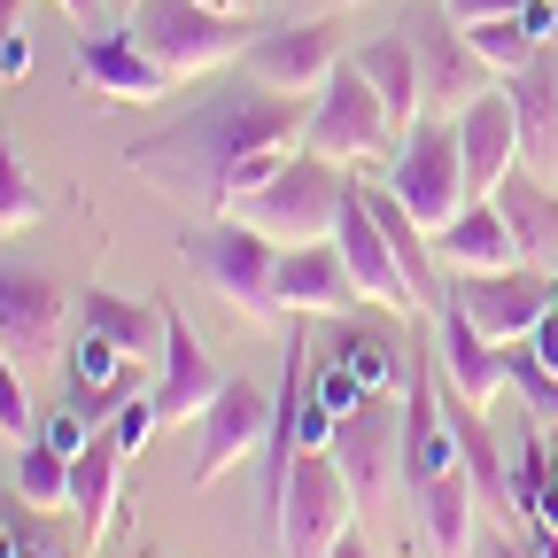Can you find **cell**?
<instances>
[{
    "mask_svg": "<svg viewBox=\"0 0 558 558\" xmlns=\"http://www.w3.org/2000/svg\"><path fill=\"white\" fill-rule=\"evenodd\" d=\"M303 117H311L303 94H279L264 78H226L171 124H156L148 140H132L124 163L179 202L233 209L303 148Z\"/></svg>",
    "mask_w": 558,
    "mask_h": 558,
    "instance_id": "cell-1",
    "label": "cell"
},
{
    "mask_svg": "<svg viewBox=\"0 0 558 558\" xmlns=\"http://www.w3.org/2000/svg\"><path fill=\"white\" fill-rule=\"evenodd\" d=\"M179 256H186L241 318H256V326L288 318V295H279V241L256 233L248 218H218V209H209V226H186V233H179Z\"/></svg>",
    "mask_w": 558,
    "mask_h": 558,
    "instance_id": "cell-2",
    "label": "cell"
},
{
    "mask_svg": "<svg viewBox=\"0 0 558 558\" xmlns=\"http://www.w3.org/2000/svg\"><path fill=\"white\" fill-rule=\"evenodd\" d=\"M124 32L148 47V62L163 78H202V70L248 54V39H256L248 16H226V9H209V0H132Z\"/></svg>",
    "mask_w": 558,
    "mask_h": 558,
    "instance_id": "cell-3",
    "label": "cell"
},
{
    "mask_svg": "<svg viewBox=\"0 0 558 558\" xmlns=\"http://www.w3.org/2000/svg\"><path fill=\"white\" fill-rule=\"evenodd\" d=\"M388 186H396V202H403L427 233H442L458 209L473 202V186H465V148H458V117L418 109V117H411V132L396 140Z\"/></svg>",
    "mask_w": 558,
    "mask_h": 558,
    "instance_id": "cell-4",
    "label": "cell"
},
{
    "mask_svg": "<svg viewBox=\"0 0 558 558\" xmlns=\"http://www.w3.org/2000/svg\"><path fill=\"white\" fill-rule=\"evenodd\" d=\"M341 171H333V156H318V148H295L288 163H279L256 194H241L233 202V218H248L256 233H271L279 248H295V241H318V233H333V209H341Z\"/></svg>",
    "mask_w": 558,
    "mask_h": 558,
    "instance_id": "cell-5",
    "label": "cell"
},
{
    "mask_svg": "<svg viewBox=\"0 0 558 558\" xmlns=\"http://www.w3.org/2000/svg\"><path fill=\"white\" fill-rule=\"evenodd\" d=\"M303 148L333 156V163H380L396 156V124H388V101L373 94V78L357 62H333L326 86L311 94V117H303Z\"/></svg>",
    "mask_w": 558,
    "mask_h": 558,
    "instance_id": "cell-6",
    "label": "cell"
},
{
    "mask_svg": "<svg viewBox=\"0 0 558 558\" xmlns=\"http://www.w3.org/2000/svg\"><path fill=\"white\" fill-rule=\"evenodd\" d=\"M326 450H333V465L349 473L357 505H388V497H396V481H403V396L373 388L357 411H341V418H333Z\"/></svg>",
    "mask_w": 558,
    "mask_h": 558,
    "instance_id": "cell-7",
    "label": "cell"
},
{
    "mask_svg": "<svg viewBox=\"0 0 558 558\" xmlns=\"http://www.w3.org/2000/svg\"><path fill=\"white\" fill-rule=\"evenodd\" d=\"M450 295L473 311L488 341H527L558 311V271L550 264H488V271H450Z\"/></svg>",
    "mask_w": 558,
    "mask_h": 558,
    "instance_id": "cell-8",
    "label": "cell"
},
{
    "mask_svg": "<svg viewBox=\"0 0 558 558\" xmlns=\"http://www.w3.org/2000/svg\"><path fill=\"white\" fill-rule=\"evenodd\" d=\"M403 32H411V54H418V94H427V109H465L473 94L497 86V70L473 54L465 24L442 9V0H411Z\"/></svg>",
    "mask_w": 558,
    "mask_h": 558,
    "instance_id": "cell-9",
    "label": "cell"
},
{
    "mask_svg": "<svg viewBox=\"0 0 558 558\" xmlns=\"http://www.w3.org/2000/svg\"><path fill=\"white\" fill-rule=\"evenodd\" d=\"M341 527H357V488L333 465V450H303L288 481V558H326Z\"/></svg>",
    "mask_w": 558,
    "mask_h": 558,
    "instance_id": "cell-10",
    "label": "cell"
},
{
    "mask_svg": "<svg viewBox=\"0 0 558 558\" xmlns=\"http://www.w3.org/2000/svg\"><path fill=\"white\" fill-rule=\"evenodd\" d=\"M241 62H248V78H264L279 94H318L326 70L341 62V16H295L279 32H256Z\"/></svg>",
    "mask_w": 558,
    "mask_h": 558,
    "instance_id": "cell-11",
    "label": "cell"
},
{
    "mask_svg": "<svg viewBox=\"0 0 558 558\" xmlns=\"http://www.w3.org/2000/svg\"><path fill=\"white\" fill-rule=\"evenodd\" d=\"M333 241H341V264H349V279H357V295H365V303H380V311H418V295H411V279H403V264H396L380 218L365 209V179H349V186H341Z\"/></svg>",
    "mask_w": 558,
    "mask_h": 558,
    "instance_id": "cell-12",
    "label": "cell"
},
{
    "mask_svg": "<svg viewBox=\"0 0 558 558\" xmlns=\"http://www.w3.org/2000/svg\"><path fill=\"white\" fill-rule=\"evenodd\" d=\"M264 435H271V403H264V388L226 373L218 403L194 418V481L209 488L218 473H233L241 458H256V450H264Z\"/></svg>",
    "mask_w": 558,
    "mask_h": 558,
    "instance_id": "cell-13",
    "label": "cell"
},
{
    "mask_svg": "<svg viewBox=\"0 0 558 558\" xmlns=\"http://www.w3.org/2000/svg\"><path fill=\"white\" fill-rule=\"evenodd\" d=\"M0 349L24 373L54 365V349H62V288L32 264H0Z\"/></svg>",
    "mask_w": 558,
    "mask_h": 558,
    "instance_id": "cell-14",
    "label": "cell"
},
{
    "mask_svg": "<svg viewBox=\"0 0 558 558\" xmlns=\"http://www.w3.org/2000/svg\"><path fill=\"white\" fill-rule=\"evenodd\" d=\"M218 388H226L218 357H209L202 333L179 318V303H163V357H156V388H148L156 418L163 427H186V418H202L209 403H218Z\"/></svg>",
    "mask_w": 558,
    "mask_h": 558,
    "instance_id": "cell-15",
    "label": "cell"
},
{
    "mask_svg": "<svg viewBox=\"0 0 558 558\" xmlns=\"http://www.w3.org/2000/svg\"><path fill=\"white\" fill-rule=\"evenodd\" d=\"M427 318H435V365H442V380L458 396H473V403H497V388H512L505 380V341H488L458 295H442Z\"/></svg>",
    "mask_w": 558,
    "mask_h": 558,
    "instance_id": "cell-16",
    "label": "cell"
},
{
    "mask_svg": "<svg viewBox=\"0 0 558 558\" xmlns=\"http://www.w3.org/2000/svg\"><path fill=\"white\" fill-rule=\"evenodd\" d=\"M279 295H288V318H341L357 303V279L341 264V241L318 233V241L279 248Z\"/></svg>",
    "mask_w": 558,
    "mask_h": 558,
    "instance_id": "cell-17",
    "label": "cell"
},
{
    "mask_svg": "<svg viewBox=\"0 0 558 558\" xmlns=\"http://www.w3.org/2000/svg\"><path fill=\"white\" fill-rule=\"evenodd\" d=\"M458 148H465V186L497 194V179L520 163V109H512L505 86H488L458 109Z\"/></svg>",
    "mask_w": 558,
    "mask_h": 558,
    "instance_id": "cell-18",
    "label": "cell"
},
{
    "mask_svg": "<svg viewBox=\"0 0 558 558\" xmlns=\"http://www.w3.org/2000/svg\"><path fill=\"white\" fill-rule=\"evenodd\" d=\"M505 94L520 109V163L543 171V179H558V54L543 47L535 62L505 70Z\"/></svg>",
    "mask_w": 558,
    "mask_h": 558,
    "instance_id": "cell-19",
    "label": "cell"
},
{
    "mask_svg": "<svg viewBox=\"0 0 558 558\" xmlns=\"http://www.w3.org/2000/svg\"><path fill=\"white\" fill-rule=\"evenodd\" d=\"M78 78H86L94 94H109V101H163V86H171L163 70L148 62V47H140L124 24L78 39Z\"/></svg>",
    "mask_w": 558,
    "mask_h": 558,
    "instance_id": "cell-20",
    "label": "cell"
},
{
    "mask_svg": "<svg viewBox=\"0 0 558 558\" xmlns=\"http://www.w3.org/2000/svg\"><path fill=\"white\" fill-rule=\"evenodd\" d=\"M488 202L505 209V226H512V241H520V264H558V179L512 163Z\"/></svg>",
    "mask_w": 558,
    "mask_h": 558,
    "instance_id": "cell-21",
    "label": "cell"
},
{
    "mask_svg": "<svg viewBox=\"0 0 558 558\" xmlns=\"http://www.w3.org/2000/svg\"><path fill=\"white\" fill-rule=\"evenodd\" d=\"M505 465H512V488H520V512H527V535H550L558 527V450H550V427L520 403V427L505 442Z\"/></svg>",
    "mask_w": 558,
    "mask_h": 558,
    "instance_id": "cell-22",
    "label": "cell"
},
{
    "mask_svg": "<svg viewBox=\"0 0 558 558\" xmlns=\"http://www.w3.org/2000/svg\"><path fill=\"white\" fill-rule=\"evenodd\" d=\"M435 256H442L450 271H488V264H520V241H512V226H505V209L488 202V194H473L458 218L435 233Z\"/></svg>",
    "mask_w": 558,
    "mask_h": 558,
    "instance_id": "cell-23",
    "label": "cell"
},
{
    "mask_svg": "<svg viewBox=\"0 0 558 558\" xmlns=\"http://www.w3.org/2000/svg\"><path fill=\"white\" fill-rule=\"evenodd\" d=\"M117 481H124V450L109 442V427L70 458V512H78V543L94 550L117 520Z\"/></svg>",
    "mask_w": 558,
    "mask_h": 558,
    "instance_id": "cell-24",
    "label": "cell"
},
{
    "mask_svg": "<svg viewBox=\"0 0 558 558\" xmlns=\"http://www.w3.org/2000/svg\"><path fill=\"white\" fill-rule=\"evenodd\" d=\"M373 78V94L388 101V124L396 132H411V117L427 109V94H418V54H411V32L396 24V32H380V39H357V54H349Z\"/></svg>",
    "mask_w": 558,
    "mask_h": 558,
    "instance_id": "cell-25",
    "label": "cell"
},
{
    "mask_svg": "<svg viewBox=\"0 0 558 558\" xmlns=\"http://www.w3.org/2000/svg\"><path fill=\"white\" fill-rule=\"evenodd\" d=\"M411 512H418V535H427V550L435 558H465L473 550V535H481V497H473V481H465V465L458 473H442V481H427L411 497Z\"/></svg>",
    "mask_w": 558,
    "mask_h": 558,
    "instance_id": "cell-26",
    "label": "cell"
},
{
    "mask_svg": "<svg viewBox=\"0 0 558 558\" xmlns=\"http://www.w3.org/2000/svg\"><path fill=\"white\" fill-rule=\"evenodd\" d=\"M326 349H333V357H341L349 373L365 380V396H373V388H388V396L403 388V357H411V349H403V341H396L380 318H349V311H341Z\"/></svg>",
    "mask_w": 558,
    "mask_h": 558,
    "instance_id": "cell-27",
    "label": "cell"
},
{
    "mask_svg": "<svg viewBox=\"0 0 558 558\" xmlns=\"http://www.w3.org/2000/svg\"><path fill=\"white\" fill-rule=\"evenodd\" d=\"M78 318L94 326V333H109L124 357H163V303H132V295H117V288H86V303H78Z\"/></svg>",
    "mask_w": 558,
    "mask_h": 558,
    "instance_id": "cell-28",
    "label": "cell"
},
{
    "mask_svg": "<svg viewBox=\"0 0 558 558\" xmlns=\"http://www.w3.org/2000/svg\"><path fill=\"white\" fill-rule=\"evenodd\" d=\"M16 497H24L32 512H54V505H70V458H62L47 435L16 442Z\"/></svg>",
    "mask_w": 558,
    "mask_h": 558,
    "instance_id": "cell-29",
    "label": "cell"
},
{
    "mask_svg": "<svg viewBox=\"0 0 558 558\" xmlns=\"http://www.w3.org/2000/svg\"><path fill=\"white\" fill-rule=\"evenodd\" d=\"M465 39H473V54H481L488 70H497V78L543 54V39L527 32V16H481V24H465Z\"/></svg>",
    "mask_w": 558,
    "mask_h": 558,
    "instance_id": "cell-30",
    "label": "cell"
},
{
    "mask_svg": "<svg viewBox=\"0 0 558 558\" xmlns=\"http://www.w3.org/2000/svg\"><path fill=\"white\" fill-rule=\"evenodd\" d=\"M505 380L520 388V403L543 418V427H558V373L535 357V341H505Z\"/></svg>",
    "mask_w": 558,
    "mask_h": 558,
    "instance_id": "cell-31",
    "label": "cell"
},
{
    "mask_svg": "<svg viewBox=\"0 0 558 558\" xmlns=\"http://www.w3.org/2000/svg\"><path fill=\"white\" fill-rule=\"evenodd\" d=\"M39 186H32V171H24V156H16V140H0V241L9 233H24V226H39Z\"/></svg>",
    "mask_w": 558,
    "mask_h": 558,
    "instance_id": "cell-32",
    "label": "cell"
},
{
    "mask_svg": "<svg viewBox=\"0 0 558 558\" xmlns=\"http://www.w3.org/2000/svg\"><path fill=\"white\" fill-rule=\"evenodd\" d=\"M0 435L9 442H32L39 427H32V396H24V365L0 349Z\"/></svg>",
    "mask_w": 558,
    "mask_h": 558,
    "instance_id": "cell-33",
    "label": "cell"
},
{
    "mask_svg": "<svg viewBox=\"0 0 558 558\" xmlns=\"http://www.w3.org/2000/svg\"><path fill=\"white\" fill-rule=\"evenodd\" d=\"M163 427V418H156V403H148V388H140V396H124L117 403V418H109V442L124 450V458H140V450H148V435Z\"/></svg>",
    "mask_w": 558,
    "mask_h": 558,
    "instance_id": "cell-34",
    "label": "cell"
},
{
    "mask_svg": "<svg viewBox=\"0 0 558 558\" xmlns=\"http://www.w3.org/2000/svg\"><path fill=\"white\" fill-rule=\"evenodd\" d=\"M39 435H47V442H54L62 458H78V450H86V442H94L101 427H94V418H86L78 403H62V411H47V427H39Z\"/></svg>",
    "mask_w": 558,
    "mask_h": 558,
    "instance_id": "cell-35",
    "label": "cell"
},
{
    "mask_svg": "<svg viewBox=\"0 0 558 558\" xmlns=\"http://www.w3.org/2000/svg\"><path fill=\"white\" fill-rule=\"evenodd\" d=\"M16 558H78V543H70V535H54V527H39V520H24Z\"/></svg>",
    "mask_w": 558,
    "mask_h": 558,
    "instance_id": "cell-36",
    "label": "cell"
},
{
    "mask_svg": "<svg viewBox=\"0 0 558 558\" xmlns=\"http://www.w3.org/2000/svg\"><path fill=\"white\" fill-rule=\"evenodd\" d=\"M16 78H32V32L0 39V86H16Z\"/></svg>",
    "mask_w": 558,
    "mask_h": 558,
    "instance_id": "cell-37",
    "label": "cell"
},
{
    "mask_svg": "<svg viewBox=\"0 0 558 558\" xmlns=\"http://www.w3.org/2000/svg\"><path fill=\"white\" fill-rule=\"evenodd\" d=\"M442 9H450L458 24H481V16H520L527 0H442Z\"/></svg>",
    "mask_w": 558,
    "mask_h": 558,
    "instance_id": "cell-38",
    "label": "cell"
},
{
    "mask_svg": "<svg viewBox=\"0 0 558 558\" xmlns=\"http://www.w3.org/2000/svg\"><path fill=\"white\" fill-rule=\"evenodd\" d=\"M465 558H512V535H505L497 520H488V527L473 535V550H465Z\"/></svg>",
    "mask_w": 558,
    "mask_h": 558,
    "instance_id": "cell-39",
    "label": "cell"
},
{
    "mask_svg": "<svg viewBox=\"0 0 558 558\" xmlns=\"http://www.w3.org/2000/svg\"><path fill=\"white\" fill-rule=\"evenodd\" d=\"M527 341H535V357H543V365L558 373V311H550V318H543V326H535Z\"/></svg>",
    "mask_w": 558,
    "mask_h": 558,
    "instance_id": "cell-40",
    "label": "cell"
},
{
    "mask_svg": "<svg viewBox=\"0 0 558 558\" xmlns=\"http://www.w3.org/2000/svg\"><path fill=\"white\" fill-rule=\"evenodd\" d=\"M326 558H373V543H365V535H357V527H341V535H333V550H326Z\"/></svg>",
    "mask_w": 558,
    "mask_h": 558,
    "instance_id": "cell-41",
    "label": "cell"
},
{
    "mask_svg": "<svg viewBox=\"0 0 558 558\" xmlns=\"http://www.w3.org/2000/svg\"><path fill=\"white\" fill-rule=\"evenodd\" d=\"M62 9H70V16H78L86 32H101V16H109V0H62Z\"/></svg>",
    "mask_w": 558,
    "mask_h": 558,
    "instance_id": "cell-42",
    "label": "cell"
},
{
    "mask_svg": "<svg viewBox=\"0 0 558 558\" xmlns=\"http://www.w3.org/2000/svg\"><path fill=\"white\" fill-rule=\"evenodd\" d=\"M16 16H24V0H0V39H16V32H24Z\"/></svg>",
    "mask_w": 558,
    "mask_h": 558,
    "instance_id": "cell-43",
    "label": "cell"
},
{
    "mask_svg": "<svg viewBox=\"0 0 558 558\" xmlns=\"http://www.w3.org/2000/svg\"><path fill=\"white\" fill-rule=\"evenodd\" d=\"M333 9H349V0H303V16H333Z\"/></svg>",
    "mask_w": 558,
    "mask_h": 558,
    "instance_id": "cell-44",
    "label": "cell"
},
{
    "mask_svg": "<svg viewBox=\"0 0 558 558\" xmlns=\"http://www.w3.org/2000/svg\"><path fill=\"white\" fill-rule=\"evenodd\" d=\"M209 9H226V16H248V0H209Z\"/></svg>",
    "mask_w": 558,
    "mask_h": 558,
    "instance_id": "cell-45",
    "label": "cell"
},
{
    "mask_svg": "<svg viewBox=\"0 0 558 558\" xmlns=\"http://www.w3.org/2000/svg\"><path fill=\"white\" fill-rule=\"evenodd\" d=\"M543 558H558V527H550V535H543Z\"/></svg>",
    "mask_w": 558,
    "mask_h": 558,
    "instance_id": "cell-46",
    "label": "cell"
},
{
    "mask_svg": "<svg viewBox=\"0 0 558 558\" xmlns=\"http://www.w3.org/2000/svg\"><path fill=\"white\" fill-rule=\"evenodd\" d=\"M109 9H132V0H109Z\"/></svg>",
    "mask_w": 558,
    "mask_h": 558,
    "instance_id": "cell-47",
    "label": "cell"
},
{
    "mask_svg": "<svg viewBox=\"0 0 558 558\" xmlns=\"http://www.w3.org/2000/svg\"><path fill=\"white\" fill-rule=\"evenodd\" d=\"M140 558H163V550H140Z\"/></svg>",
    "mask_w": 558,
    "mask_h": 558,
    "instance_id": "cell-48",
    "label": "cell"
},
{
    "mask_svg": "<svg viewBox=\"0 0 558 558\" xmlns=\"http://www.w3.org/2000/svg\"><path fill=\"white\" fill-rule=\"evenodd\" d=\"M550 450H558V427H550Z\"/></svg>",
    "mask_w": 558,
    "mask_h": 558,
    "instance_id": "cell-49",
    "label": "cell"
},
{
    "mask_svg": "<svg viewBox=\"0 0 558 558\" xmlns=\"http://www.w3.org/2000/svg\"><path fill=\"white\" fill-rule=\"evenodd\" d=\"M550 271H558V264H550Z\"/></svg>",
    "mask_w": 558,
    "mask_h": 558,
    "instance_id": "cell-50",
    "label": "cell"
}]
</instances>
